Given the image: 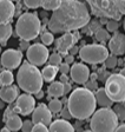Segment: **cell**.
<instances>
[{
    "label": "cell",
    "instance_id": "1",
    "mask_svg": "<svg viewBox=\"0 0 125 132\" xmlns=\"http://www.w3.org/2000/svg\"><path fill=\"white\" fill-rule=\"evenodd\" d=\"M90 22V12L86 5L79 0H63L53 11L48 28L52 33H67L85 27Z\"/></svg>",
    "mask_w": 125,
    "mask_h": 132
},
{
    "label": "cell",
    "instance_id": "2",
    "mask_svg": "<svg viewBox=\"0 0 125 132\" xmlns=\"http://www.w3.org/2000/svg\"><path fill=\"white\" fill-rule=\"evenodd\" d=\"M96 106L97 102L95 93L86 87L74 88L67 99V109L72 118L78 120H84L91 117L96 112Z\"/></svg>",
    "mask_w": 125,
    "mask_h": 132
},
{
    "label": "cell",
    "instance_id": "3",
    "mask_svg": "<svg viewBox=\"0 0 125 132\" xmlns=\"http://www.w3.org/2000/svg\"><path fill=\"white\" fill-rule=\"evenodd\" d=\"M17 81L19 87L28 94H37L39 91H41L44 84L41 71L28 61L20 65L17 73Z\"/></svg>",
    "mask_w": 125,
    "mask_h": 132
},
{
    "label": "cell",
    "instance_id": "4",
    "mask_svg": "<svg viewBox=\"0 0 125 132\" xmlns=\"http://www.w3.org/2000/svg\"><path fill=\"white\" fill-rule=\"evenodd\" d=\"M41 28L40 19L38 18L36 13H22L18 18L15 24V33L21 40L30 41L39 36Z\"/></svg>",
    "mask_w": 125,
    "mask_h": 132
},
{
    "label": "cell",
    "instance_id": "5",
    "mask_svg": "<svg viewBox=\"0 0 125 132\" xmlns=\"http://www.w3.org/2000/svg\"><path fill=\"white\" fill-rule=\"evenodd\" d=\"M92 132H116L118 118L110 107H102L92 114L90 121Z\"/></svg>",
    "mask_w": 125,
    "mask_h": 132
},
{
    "label": "cell",
    "instance_id": "6",
    "mask_svg": "<svg viewBox=\"0 0 125 132\" xmlns=\"http://www.w3.org/2000/svg\"><path fill=\"white\" fill-rule=\"evenodd\" d=\"M91 8V13L96 16L113 19L119 21L123 14L118 10L117 0H85Z\"/></svg>",
    "mask_w": 125,
    "mask_h": 132
},
{
    "label": "cell",
    "instance_id": "7",
    "mask_svg": "<svg viewBox=\"0 0 125 132\" xmlns=\"http://www.w3.org/2000/svg\"><path fill=\"white\" fill-rule=\"evenodd\" d=\"M105 92L113 103L125 100V77L120 73L110 74L105 80Z\"/></svg>",
    "mask_w": 125,
    "mask_h": 132
},
{
    "label": "cell",
    "instance_id": "8",
    "mask_svg": "<svg viewBox=\"0 0 125 132\" xmlns=\"http://www.w3.org/2000/svg\"><path fill=\"white\" fill-rule=\"evenodd\" d=\"M79 58L87 64H100L106 60L109 57V48L100 44L84 45L79 48Z\"/></svg>",
    "mask_w": 125,
    "mask_h": 132
},
{
    "label": "cell",
    "instance_id": "9",
    "mask_svg": "<svg viewBox=\"0 0 125 132\" xmlns=\"http://www.w3.org/2000/svg\"><path fill=\"white\" fill-rule=\"evenodd\" d=\"M27 61L34 66H41L48 60L50 52L44 44H33L26 51Z\"/></svg>",
    "mask_w": 125,
    "mask_h": 132
},
{
    "label": "cell",
    "instance_id": "10",
    "mask_svg": "<svg viewBox=\"0 0 125 132\" xmlns=\"http://www.w3.org/2000/svg\"><path fill=\"white\" fill-rule=\"evenodd\" d=\"M34 109H36V98L32 94H19L14 106L15 113H19L21 116H28L33 112Z\"/></svg>",
    "mask_w": 125,
    "mask_h": 132
},
{
    "label": "cell",
    "instance_id": "11",
    "mask_svg": "<svg viewBox=\"0 0 125 132\" xmlns=\"http://www.w3.org/2000/svg\"><path fill=\"white\" fill-rule=\"evenodd\" d=\"M22 60V53L21 51H18V50H6L5 52L1 54V59H0V63L3 65V67H5L6 70H13L19 67L20 64Z\"/></svg>",
    "mask_w": 125,
    "mask_h": 132
},
{
    "label": "cell",
    "instance_id": "12",
    "mask_svg": "<svg viewBox=\"0 0 125 132\" xmlns=\"http://www.w3.org/2000/svg\"><path fill=\"white\" fill-rule=\"evenodd\" d=\"M70 77L77 84H85L90 79V69L85 64H73L70 70Z\"/></svg>",
    "mask_w": 125,
    "mask_h": 132
},
{
    "label": "cell",
    "instance_id": "13",
    "mask_svg": "<svg viewBox=\"0 0 125 132\" xmlns=\"http://www.w3.org/2000/svg\"><path fill=\"white\" fill-rule=\"evenodd\" d=\"M32 121L33 124H44L47 126L52 123V112L46 105H38L32 112Z\"/></svg>",
    "mask_w": 125,
    "mask_h": 132
},
{
    "label": "cell",
    "instance_id": "14",
    "mask_svg": "<svg viewBox=\"0 0 125 132\" xmlns=\"http://www.w3.org/2000/svg\"><path fill=\"white\" fill-rule=\"evenodd\" d=\"M109 50L116 57L125 54V34L114 32V34L109 40Z\"/></svg>",
    "mask_w": 125,
    "mask_h": 132
},
{
    "label": "cell",
    "instance_id": "15",
    "mask_svg": "<svg viewBox=\"0 0 125 132\" xmlns=\"http://www.w3.org/2000/svg\"><path fill=\"white\" fill-rule=\"evenodd\" d=\"M78 36H79V34H78L77 32H76L74 34L71 32L64 33L56 43L57 50H58L61 54L65 55L67 52H69V50H71L73 46H74V43L78 40V38H79Z\"/></svg>",
    "mask_w": 125,
    "mask_h": 132
},
{
    "label": "cell",
    "instance_id": "16",
    "mask_svg": "<svg viewBox=\"0 0 125 132\" xmlns=\"http://www.w3.org/2000/svg\"><path fill=\"white\" fill-rule=\"evenodd\" d=\"M15 13V6L11 0H0V25L10 24Z\"/></svg>",
    "mask_w": 125,
    "mask_h": 132
},
{
    "label": "cell",
    "instance_id": "17",
    "mask_svg": "<svg viewBox=\"0 0 125 132\" xmlns=\"http://www.w3.org/2000/svg\"><path fill=\"white\" fill-rule=\"evenodd\" d=\"M19 97V88L15 85H9V86H1L0 87V99L5 102L6 104H12L17 100Z\"/></svg>",
    "mask_w": 125,
    "mask_h": 132
},
{
    "label": "cell",
    "instance_id": "18",
    "mask_svg": "<svg viewBox=\"0 0 125 132\" xmlns=\"http://www.w3.org/2000/svg\"><path fill=\"white\" fill-rule=\"evenodd\" d=\"M48 132H74V127L69 120L57 119L50 124Z\"/></svg>",
    "mask_w": 125,
    "mask_h": 132
},
{
    "label": "cell",
    "instance_id": "19",
    "mask_svg": "<svg viewBox=\"0 0 125 132\" xmlns=\"http://www.w3.org/2000/svg\"><path fill=\"white\" fill-rule=\"evenodd\" d=\"M4 121L6 123V127L10 130V131L17 132L19 130H21L22 126V120L17 113H11V114L4 116Z\"/></svg>",
    "mask_w": 125,
    "mask_h": 132
},
{
    "label": "cell",
    "instance_id": "20",
    "mask_svg": "<svg viewBox=\"0 0 125 132\" xmlns=\"http://www.w3.org/2000/svg\"><path fill=\"white\" fill-rule=\"evenodd\" d=\"M95 97H96V102H97V104L99 105L100 107H111L112 105H113V102L107 97L104 87L98 88V90L96 91Z\"/></svg>",
    "mask_w": 125,
    "mask_h": 132
},
{
    "label": "cell",
    "instance_id": "21",
    "mask_svg": "<svg viewBox=\"0 0 125 132\" xmlns=\"http://www.w3.org/2000/svg\"><path fill=\"white\" fill-rule=\"evenodd\" d=\"M58 66H53V65H47L45 66L44 69L41 70V76L43 79L47 82H52L54 81V78L57 77L58 73Z\"/></svg>",
    "mask_w": 125,
    "mask_h": 132
},
{
    "label": "cell",
    "instance_id": "22",
    "mask_svg": "<svg viewBox=\"0 0 125 132\" xmlns=\"http://www.w3.org/2000/svg\"><path fill=\"white\" fill-rule=\"evenodd\" d=\"M48 96L59 98V97L64 96V84L60 81H52L47 88Z\"/></svg>",
    "mask_w": 125,
    "mask_h": 132
},
{
    "label": "cell",
    "instance_id": "23",
    "mask_svg": "<svg viewBox=\"0 0 125 132\" xmlns=\"http://www.w3.org/2000/svg\"><path fill=\"white\" fill-rule=\"evenodd\" d=\"M12 26L11 24H3L0 25V43L1 44H6V41L10 39L12 36Z\"/></svg>",
    "mask_w": 125,
    "mask_h": 132
},
{
    "label": "cell",
    "instance_id": "24",
    "mask_svg": "<svg viewBox=\"0 0 125 132\" xmlns=\"http://www.w3.org/2000/svg\"><path fill=\"white\" fill-rule=\"evenodd\" d=\"M14 81V76L11 70H3L0 72V84L1 86L12 85Z\"/></svg>",
    "mask_w": 125,
    "mask_h": 132
},
{
    "label": "cell",
    "instance_id": "25",
    "mask_svg": "<svg viewBox=\"0 0 125 132\" xmlns=\"http://www.w3.org/2000/svg\"><path fill=\"white\" fill-rule=\"evenodd\" d=\"M63 0H43L41 7L46 11H56L61 5Z\"/></svg>",
    "mask_w": 125,
    "mask_h": 132
},
{
    "label": "cell",
    "instance_id": "26",
    "mask_svg": "<svg viewBox=\"0 0 125 132\" xmlns=\"http://www.w3.org/2000/svg\"><path fill=\"white\" fill-rule=\"evenodd\" d=\"M95 36H96V39L98 41H100V43H105V41L110 40V32L107 30H105V28L100 27L99 30L96 31Z\"/></svg>",
    "mask_w": 125,
    "mask_h": 132
},
{
    "label": "cell",
    "instance_id": "27",
    "mask_svg": "<svg viewBox=\"0 0 125 132\" xmlns=\"http://www.w3.org/2000/svg\"><path fill=\"white\" fill-rule=\"evenodd\" d=\"M47 107L50 109V111L52 113H59L63 110V103H61L59 99H52V100L48 103Z\"/></svg>",
    "mask_w": 125,
    "mask_h": 132
},
{
    "label": "cell",
    "instance_id": "28",
    "mask_svg": "<svg viewBox=\"0 0 125 132\" xmlns=\"http://www.w3.org/2000/svg\"><path fill=\"white\" fill-rule=\"evenodd\" d=\"M113 111L116 113L118 120L125 121V107L122 103H117V105H114V107H113Z\"/></svg>",
    "mask_w": 125,
    "mask_h": 132
},
{
    "label": "cell",
    "instance_id": "29",
    "mask_svg": "<svg viewBox=\"0 0 125 132\" xmlns=\"http://www.w3.org/2000/svg\"><path fill=\"white\" fill-rule=\"evenodd\" d=\"M63 61V58H61V54L59 53H52V54L48 57V63L50 65H53V66H59Z\"/></svg>",
    "mask_w": 125,
    "mask_h": 132
},
{
    "label": "cell",
    "instance_id": "30",
    "mask_svg": "<svg viewBox=\"0 0 125 132\" xmlns=\"http://www.w3.org/2000/svg\"><path fill=\"white\" fill-rule=\"evenodd\" d=\"M104 63H105V67H106V69L112 70V69H114V67L117 66V64H118V59H117L116 55L112 54V55H109Z\"/></svg>",
    "mask_w": 125,
    "mask_h": 132
},
{
    "label": "cell",
    "instance_id": "31",
    "mask_svg": "<svg viewBox=\"0 0 125 132\" xmlns=\"http://www.w3.org/2000/svg\"><path fill=\"white\" fill-rule=\"evenodd\" d=\"M119 28V21L118 20H113V19H109L106 22V30L109 32H117Z\"/></svg>",
    "mask_w": 125,
    "mask_h": 132
},
{
    "label": "cell",
    "instance_id": "32",
    "mask_svg": "<svg viewBox=\"0 0 125 132\" xmlns=\"http://www.w3.org/2000/svg\"><path fill=\"white\" fill-rule=\"evenodd\" d=\"M54 40V36L52 32H43L41 33V41L44 45H51Z\"/></svg>",
    "mask_w": 125,
    "mask_h": 132
},
{
    "label": "cell",
    "instance_id": "33",
    "mask_svg": "<svg viewBox=\"0 0 125 132\" xmlns=\"http://www.w3.org/2000/svg\"><path fill=\"white\" fill-rule=\"evenodd\" d=\"M22 3L26 7L32 8V10H36L38 7H41V3L43 0H22Z\"/></svg>",
    "mask_w": 125,
    "mask_h": 132
},
{
    "label": "cell",
    "instance_id": "34",
    "mask_svg": "<svg viewBox=\"0 0 125 132\" xmlns=\"http://www.w3.org/2000/svg\"><path fill=\"white\" fill-rule=\"evenodd\" d=\"M33 121L32 120H25L22 121V126H21V131L22 132H31L33 129Z\"/></svg>",
    "mask_w": 125,
    "mask_h": 132
},
{
    "label": "cell",
    "instance_id": "35",
    "mask_svg": "<svg viewBox=\"0 0 125 132\" xmlns=\"http://www.w3.org/2000/svg\"><path fill=\"white\" fill-rule=\"evenodd\" d=\"M31 132H48V129L44 124H34Z\"/></svg>",
    "mask_w": 125,
    "mask_h": 132
},
{
    "label": "cell",
    "instance_id": "36",
    "mask_svg": "<svg viewBox=\"0 0 125 132\" xmlns=\"http://www.w3.org/2000/svg\"><path fill=\"white\" fill-rule=\"evenodd\" d=\"M100 27H102V25H100V22L98 21V20H92V21L90 22L89 30H90L91 33H96V31L99 30Z\"/></svg>",
    "mask_w": 125,
    "mask_h": 132
},
{
    "label": "cell",
    "instance_id": "37",
    "mask_svg": "<svg viewBox=\"0 0 125 132\" xmlns=\"http://www.w3.org/2000/svg\"><path fill=\"white\" fill-rule=\"evenodd\" d=\"M59 71L61 72V74H67V73H70V70H71V66L69 65V64H66V63H63V64H60L59 65Z\"/></svg>",
    "mask_w": 125,
    "mask_h": 132
},
{
    "label": "cell",
    "instance_id": "38",
    "mask_svg": "<svg viewBox=\"0 0 125 132\" xmlns=\"http://www.w3.org/2000/svg\"><path fill=\"white\" fill-rule=\"evenodd\" d=\"M60 114H61V117H63V119H65V120H69V119L72 118V116H71V113H70L67 106L63 107V110L60 111Z\"/></svg>",
    "mask_w": 125,
    "mask_h": 132
},
{
    "label": "cell",
    "instance_id": "39",
    "mask_svg": "<svg viewBox=\"0 0 125 132\" xmlns=\"http://www.w3.org/2000/svg\"><path fill=\"white\" fill-rule=\"evenodd\" d=\"M85 85H86V88L87 90H90V91H93V90H96L97 91L98 90V87H97V82L95 81V80H87L86 82H85Z\"/></svg>",
    "mask_w": 125,
    "mask_h": 132
},
{
    "label": "cell",
    "instance_id": "40",
    "mask_svg": "<svg viewBox=\"0 0 125 132\" xmlns=\"http://www.w3.org/2000/svg\"><path fill=\"white\" fill-rule=\"evenodd\" d=\"M117 5H118L119 12L123 15H125V0H117Z\"/></svg>",
    "mask_w": 125,
    "mask_h": 132
},
{
    "label": "cell",
    "instance_id": "41",
    "mask_svg": "<svg viewBox=\"0 0 125 132\" xmlns=\"http://www.w3.org/2000/svg\"><path fill=\"white\" fill-rule=\"evenodd\" d=\"M30 46H31V45L28 44V41L22 40L21 43H20V50H21V51H24V50H26V51H27L28 47H30Z\"/></svg>",
    "mask_w": 125,
    "mask_h": 132
},
{
    "label": "cell",
    "instance_id": "42",
    "mask_svg": "<svg viewBox=\"0 0 125 132\" xmlns=\"http://www.w3.org/2000/svg\"><path fill=\"white\" fill-rule=\"evenodd\" d=\"M73 61H74V57H73L72 54H67V55H65V63L66 64H72Z\"/></svg>",
    "mask_w": 125,
    "mask_h": 132
},
{
    "label": "cell",
    "instance_id": "43",
    "mask_svg": "<svg viewBox=\"0 0 125 132\" xmlns=\"http://www.w3.org/2000/svg\"><path fill=\"white\" fill-rule=\"evenodd\" d=\"M60 82H63V84H67V82H69V77H67V74H61Z\"/></svg>",
    "mask_w": 125,
    "mask_h": 132
},
{
    "label": "cell",
    "instance_id": "44",
    "mask_svg": "<svg viewBox=\"0 0 125 132\" xmlns=\"http://www.w3.org/2000/svg\"><path fill=\"white\" fill-rule=\"evenodd\" d=\"M116 132H125V124H120L116 129Z\"/></svg>",
    "mask_w": 125,
    "mask_h": 132
},
{
    "label": "cell",
    "instance_id": "45",
    "mask_svg": "<svg viewBox=\"0 0 125 132\" xmlns=\"http://www.w3.org/2000/svg\"><path fill=\"white\" fill-rule=\"evenodd\" d=\"M70 91H71V85H70L69 82H67V84H64V94L69 93Z\"/></svg>",
    "mask_w": 125,
    "mask_h": 132
},
{
    "label": "cell",
    "instance_id": "46",
    "mask_svg": "<svg viewBox=\"0 0 125 132\" xmlns=\"http://www.w3.org/2000/svg\"><path fill=\"white\" fill-rule=\"evenodd\" d=\"M77 52H79V48H78V47L74 45V46H73L72 48H71V53H70V54H72V55H73V54H76Z\"/></svg>",
    "mask_w": 125,
    "mask_h": 132
},
{
    "label": "cell",
    "instance_id": "47",
    "mask_svg": "<svg viewBox=\"0 0 125 132\" xmlns=\"http://www.w3.org/2000/svg\"><path fill=\"white\" fill-rule=\"evenodd\" d=\"M34 96H36V98H37V99H41L43 97H44V92H43V91H39L38 93L34 94Z\"/></svg>",
    "mask_w": 125,
    "mask_h": 132
},
{
    "label": "cell",
    "instance_id": "48",
    "mask_svg": "<svg viewBox=\"0 0 125 132\" xmlns=\"http://www.w3.org/2000/svg\"><path fill=\"white\" fill-rule=\"evenodd\" d=\"M0 132H11V131H10V130L5 126V127H3V129H1V131H0Z\"/></svg>",
    "mask_w": 125,
    "mask_h": 132
},
{
    "label": "cell",
    "instance_id": "49",
    "mask_svg": "<svg viewBox=\"0 0 125 132\" xmlns=\"http://www.w3.org/2000/svg\"><path fill=\"white\" fill-rule=\"evenodd\" d=\"M4 106H5V102H3V100L0 99V109H3Z\"/></svg>",
    "mask_w": 125,
    "mask_h": 132
},
{
    "label": "cell",
    "instance_id": "50",
    "mask_svg": "<svg viewBox=\"0 0 125 132\" xmlns=\"http://www.w3.org/2000/svg\"><path fill=\"white\" fill-rule=\"evenodd\" d=\"M120 74H123V76H124V77H125V67L122 70V71H120Z\"/></svg>",
    "mask_w": 125,
    "mask_h": 132
},
{
    "label": "cell",
    "instance_id": "51",
    "mask_svg": "<svg viewBox=\"0 0 125 132\" xmlns=\"http://www.w3.org/2000/svg\"><path fill=\"white\" fill-rule=\"evenodd\" d=\"M83 132H92V130L91 129H90V130H84Z\"/></svg>",
    "mask_w": 125,
    "mask_h": 132
},
{
    "label": "cell",
    "instance_id": "52",
    "mask_svg": "<svg viewBox=\"0 0 125 132\" xmlns=\"http://www.w3.org/2000/svg\"><path fill=\"white\" fill-rule=\"evenodd\" d=\"M123 27H124V31H125V19H124V22H123Z\"/></svg>",
    "mask_w": 125,
    "mask_h": 132
},
{
    "label": "cell",
    "instance_id": "53",
    "mask_svg": "<svg viewBox=\"0 0 125 132\" xmlns=\"http://www.w3.org/2000/svg\"><path fill=\"white\" fill-rule=\"evenodd\" d=\"M122 104H123V105H124V107H125V100H124V102H123V103H122Z\"/></svg>",
    "mask_w": 125,
    "mask_h": 132
},
{
    "label": "cell",
    "instance_id": "54",
    "mask_svg": "<svg viewBox=\"0 0 125 132\" xmlns=\"http://www.w3.org/2000/svg\"><path fill=\"white\" fill-rule=\"evenodd\" d=\"M0 54H1V45H0Z\"/></svg>",
    "mask_w": 125,
    "mask_h": 132
},
{
    "label": "cell",
    "instance_id": "55",
    "mask_svg": "<svg viewBox=\"0 0 125 132\" xmlns=\"http://www.w3.org/2000/svg\"><path fill=\"white\" fill-rule=\"evenodd\" d=\"M11 1H18V0H11Z\"/></svg>",
    "mask_w": 125,
    "mask_h": 132
},
{
    "label": "cell",
    "instance_id": "56",
    "mask_svg": "<svg viewBox=\"0 0 125 132\" xmlns=\"http://www.w3.org/2000/svg\"><path fill=\"white\" fill-rule=\"evenodd\" d=\"M1 66H3V65H1V63H0V67H1Z\"/></svg>",
    "mask_w": 125,
    "mask_h": 132
},
{
    "label": "cell",
    "instance_id": "57",
    "mask_svg": "<svg viewBox=\"0 0 125 132\" xmlns=\"http://www.w3.org/2000/svg\"><path fill=\"white\" fill-rule=\"evenodd\" d=\"M0 87H1V84H0Z\"/></svg>",
    "mask_w": 125,
    "mask_h": 132
}]
</instances>
